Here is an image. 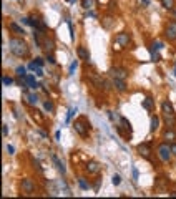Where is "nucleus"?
<instances>
[{
    "instance_id": "6e6552de",
    "label": "nucleus",
    "mask_w": 176,
    "mask_h": 199,
    "mask_svg": "<svg viewBox=\"0 0 176 199\" xmlns=\"http://www.w3.org/2000/svg\"><path fill=\"white\" fill-rule=\"evenodd\" d=\"M85 169H86V173H90V174H98L100 169H101V166L97 163V161H88L86 166H85Z\"/></svg>"
},
{
    "instance_id": "f704fd0d",
    "label": "nucleus",
    "mask_w": 176,
    "mask_h": 199,
    "mask_svg": "<svg viewBox=\"0 0 176 199\" xmlns=\"http://www.w3.org/2000/svg\"><path fill=\"white\" fill-rule=\"evenodd\" d=\"M2 133H4V136L8 135V126H7V124H4V126H2Z\"/></svg>"
},
{
    "instance_id": "0eeeda50",
    "label": "nucleus",
    "mask_w": 176,
    "mask_h": 199,
    "mask_svg": "<svg viewBox=\"0 0 176 199\" xmlns=\"http://www.w3.org/2000/svg\"><path fill=\"white\" fill-rule=\"evenodd\" d=\"M136 151L143 158H146V159H150V158H151V146L148 144V143H141V144H138Z\"/></svg>"
},
{
    "instance_id": "dca6fc26",
    "label": "nucleus",
    "mask_w": 176,
    "mask_h": 199,
    "mask_svg": "<svg viewBox=\"0 0 176 199\" xmlns=\"http://www.w3.org/2000/svg\"><path fill=\"white\" fill-rule=\"evenodd\" d=\"M120 121H121V128H125L126 129V133H128V136L131 135V123H130L128 120H126V118H120Z\"/></svg>"
},
{
    "instance_id": "7ed1b4c3",
    "label": "nucleus",
    "mask_w": 176,
    "mask_h": 199,
    "mask_svg": "<svg viewBox=\"0 0 176 199\" xmlns=\"http://www.w3.org/2000/svg\"><path fill=\"white\" fill-rule=\"evenodd\" d=\"M171 154H173L171 146H168L166 143H163V144L158 146V158L163 161V163H168V161L171 159Z\"/></svg>"
},
{
    "instance_id": "c756f323",
    "label": "nucleus",
    "mask_w": 176,
    "mask_h": 199,
    "mask_svg": "<svg viewBox=\"0 0 176 199\" xmlns=\"http://www.w3.org/2000/svg\"><path fill=\"white\" fill-rule=\"evenodd\" d=\"M76 113V108H70L68 110V114H67V123H70V120H72V116Z\"/></svg>"
},
{
    "instance_id": "bb28decb",
    "label": "nucleus",
    "mask_w": 176,
    "mask_h": 199,
    "mask_svg": "<svg viewBox=\"0 0 176 199\" xmlns=\"http://www.w3.org/2000/svg\"><path fill=\"white\" fill-rule=\"evenodd\" d=\"M43 108H45V110H47L48 113H50V111H53V103H52L50 100H47V101L43 103Z\"/></svg>"
},
{
    "instance_id": "4c0bfd02",
    "label": "nucleus",
    "mask_w": 176,
    "mask_h": 199,
    "mask_svg": "<svg viewBox=\"0 0 176 199\" xmlns=\"http://www.w3.org/2000/svg\"><path fill=\"white\" fill-rule=\"evenodd\" d=\"M35 73H37V75H38V76H43V75H45V73H43V70H42V67H40V68H38V70H37V71H35Z\"/></svg>"
},
{
    "instance_id": "58836bf2",
    "label": "nucleus",
    "mask_w": 176,
    "mask_h": 199,
    "mask_svg": "<svg viewBox=\"0 0 176 199\" xmlns=\"http://www.w3.org/2000/svg\"><path fill=\"white\" fill-rule=\"evenodd\" d=\"M133 178L138 179V169H136V168H133Z\"/></svg>"
},
{
    "instance_id": "4468645a",
    "label": "nucleus",
    "mask_w": 176,
    "mask_h": 199,
    "mask_svg": "<svg viewBox=\"0 0 176 199\" xmlns=\"http://www.w3.org/2000/svg\"><path fill=\"white\" fill-rule=\"evenodd\" d=\"M161 110L165 114H175V108H173L171 101H163L161 103Z\"/></svg>"
},
{
    "instance_id": "20e7f679",
    "label": "nucleus",
    "mask_w": 176,
    "mask_h": 199,
    "mask_svg": "<svg viewBox=\"0 0 176 199\" xmlns=\"http://www.w3.org/2000/svg\"><path fill=\"white\" fill-rule=\"evenodd\" d=\"M110 76H112L113 80H125L126 76H128V71L123 67H113L112 70H110Z\"/></svg>"
},
{
    "instance_id": "ea45409f",
    "label": "nucleus",
    "mask_w": 176,
    "mask_h": 199,
    "mask_svg": "<svg viewBox=\"0 0 176 199\" xmlns=\"http://www.w3.org/2000/svg\"><path fill=\"white\" fill-rule=\"evenodd\" d=\"M48 61H50V63H55V58H53V57H52V53H50V55H48Z\"/></svg>"
},
{
    "instance_id": "39448f33",
    "label": "nucleus",
    "mask_w": 176,
    "mask_h": 199,
    "mask_svg": "<svg viewBox=\"0 0 176 199\" xmlns=\"http://www.w3.org/2000/svg\"><path fill=\"white\" fill-rule=\"evenodd\" d=\"M20 188L25 194H32V192L35 191V183H33L30 178H23L22 183H20Z\"/></svg>"
},
{
    "instance_id": "5701e85b",
    "label": "nucleus",
    "mask_w": 176,
    "mask_h": 199,
    "mask_svg": "<svg viewBox=\"0 0 176 199\" xmlns=\"http://www.w3.org/2000/svg\"><path fill=\"white\" fill-rule=\"evenodd\" d=\"M15 73L18 75V76H20L22 80L25 78L27 76V73H25V67H17V70H15Z\"/></svg>"
},
{
    "instance_id": "c85d7f7f",
    "label": "nucleus",
    "mask_w": 176,
    "mask_h": 199,
    "mask_svg": "<svg viewBox=\"0 0 176 199\" xmlns=\"http://www.w3.org/2000/svg\"><path fill=\"white\" fill-rule=\"evenodd\" d=\"M112 183H113L115 186H118L120 183H121V178H120V174H113V176H112Z\"/></svg>"
},
{
    "instance_id": "2f4dec72",
    "label": "nucleus",
    "mask_w": 176,
    "mask_h": 199,
    "mask_svg": "<svg viewBox=\"0 0 176 199\" xmlns=\"http://www.w3.org/2000/svg\"><path fill=\"white\" fill-rule=\"evenodd\" d=\"M38 65H37L35 63V61H32V63H28V70H32V71H37V70H38Z\"/></svg>"
},
{
    "instance_id": "9d476101",
    "label": "nucleus",
    "mask_w": 176,
    "mask_h": 199,
    "mask_svg": "<svg viewBox=\"0 0 176 199\" xmlns=\"http://www.w3.org/2000/svg\"><path fill=\"white\" fill-rule=\"evenodd\" d=\"M23 82H25V86H30V88H33V90L38 88V83H37L33 75H27L25 78H23Z\"/></svg>"
},
{
    "instance_id": "1a4fd4ad",
    "label": "nucleus",
    "mask_w": 176,
    "mask_h": 199,
    "mask_svg": "<svg viewBox=\"0 0 176 199\" xmlns=\"http://www.w3.org/2000/svg\"><path fill=\"white\" fill-rule=\"evenodd\" d=\"M42 48L47 52V53H53V50H55V43L52 38H48V37H45L43 38V43H42Z\"/></svg>"
},
{
    "instance_id": "412c9836",
    "label": "nucleus",
    "mask_w": 176,
    "mask_h": 199,
    "mask_svg": "<svg viewBox=\"0 0 176 199\" xmlns=\"http://www.w3.org/2000/svg\"><path fill=\"white\" fill-rule=\"evenodd\" d=\"M165 121L169 128H171L173 124H175V114H165Z\"/></svg>"
},
{
    "instance_id": "6ab92c4d",
    "label": "nucleus",
    "mask_w": 176,
    "mask_h": 199,
    "mask_svg": "<svg viewBox=\"0 0 176 199\" xmlns=\"http://www.w3.org/2000/svg\"><path fill=\"white\" fill-rule=\"evenodd\" d=\"M161 5L166 8V10H173V7H175V0H161Z\"/></svg>"
},
{
    "instance_id": "aec40b11",
    "label": "nucleus",
    "mask_w": 176,
    "mask_h": 199,
    "mask_svg": "<svg viewBox=\"0 0 176 199\" xmlns=\"http://www.w3.org/2000/svg\"><path fill=\"white\" fill-rule=\"evenodd\" d=\"M143 108H145V110H151V108H153V100H151L150 96H148V98H145Z\"/></svg>"
},
{
    "instance_id": "4be33fe9",
    "label": "nucleus",
    "mask_w": 176,
    "mask_h": 199,
    "mask_svg": "<svg viewBox=\"0 0 176 199\" xmlns=\"http://www.w3.org/2000/svg\"><path fill=\"white\" fill-rule=\"evenodd\" d=\"M78 184H80V188H82L83 191H88V189H90V184H88L83 178H78Z\"/></svg>"
},
{
    "instance_id": "f8f14e48",
    "label": "nucleus",
    "mask_w": 176,
    "mask_h": 199,
    "mask_svg": "<svg viewBox=\"0 0 176 199\" xmlns=\"http://www.w3.org/2000/svg\"><path fill=\"white\" fill-rule=\"evenodd\" d=\"M52 161H53V163L57 164V169L60 171L61 174H65V173H67V168H65V164L61 163L60 159H58V156H57V154H53V153H52Z\"/></svg>"
},
{
    "instance_id": "b1692460",
    "label": "nucleus",
    "mask_w": 176,
    "mask_h": 199,
    "mask_svg": "<svg viewBox=\"0 0 176 199\" xmlns=\"http://www.w3.org/2000/svg\"><path fill=\"white\" fill-rule=\"evenodd\" d=\"M91 5H93V0H82V7L85 8V10H90Z\"/></svg>"
},
{
    "instance_id": "f03ea898",
    "label": "nucleus",
    "mask_w": 176,
    "mask_h": 199,
    "mask_svg": "<svg viewBox=\"0 0 176 199\" xmlns=\"http://www.w3.org/2000/svg\"><path fill=\"white\" fill-rule=\"evenodd\" d=\"M73 129H75L82 138H86L88 133H90V129H91V124H90V121H88V118H86V116H80L78 120L73 123Z\"/></svg>"
},
{
    "instance_id": "a19ab883",
    "label": "nucleus",
    "mask_w": 176,
    "mask_h": 199,
    "mask_svg": "<svg viewBox=\"0 0 176 199\" xmlns=\"http://www.w3.org/2000/svg\"><path fill=\"white\" fill-rule=\"evenodd\" d=\"M171 151H173V154L176 156V144H171Z\"/></svg>"
},
{
    "instance_id": "f3484780",
    "label": "nucleus",
    "mask_w": 176,
    "mask_h": 199,
    "mask_svg": "<svg viewBox=\"0 0 176 199\" xmlns=\"http://www.w3.org/2000/svg\"><path fill=\"white\" fill-rule=\"evenodd\" d=\"M158 128H160V118L158 116H151V126H150V129H151V131H156Z\"/></svg>"
},
{
    "instance_id": "cd10ccee",
    "label": "nucleus",
    "mask_w": 176,
    "mask_h": 199,
    "mask_svg": "<svg viewBox=\"0 0 176 199\" xmlns=\"http://www.w3.org/2000/svg\"><path fill=\"white\" fill-rule=\"evenodd\" d=\"M165 138L168 139V141H171V139H175V138H176L175 131H173V129H169V131H166V133H165Z\"/></svg>"
},
{
    "instance_id": "a211bd4d",
    "label": "nucleus",
    "mask_w": 176,
    "mask_h": 199,
    "mask_svg": "<svg viewBox=\"0 0 176 199\" xmlns=\"http://www.w3.org/2000/svg\"><path fill=\"white\" fill-rule=\"evenodd\" d=\"M27 100H28V105H32V106H35V105L38 103V96H37L35 93H30V95H27Z\"/></svg>"
},
{
    "instance_id": "473e14b6",
    "label": "nucleus",
    "mask_w": 176,
    "mask_h": 199,
    "mask_svg": "<svg viewBox=\"0 0 176 199\" xmlns=\"http://www.w3.org/2000/svg\"><path fill=\"white\" fill-rule=\"evenodd\" d=\"M2 82H4L5 86H8V85H12V83H13V82H12V78H8V76H4V78H2Z\"/></svg>"
},
{
    "instance_id": "a878e982",
    "label": "nucleus",
    "mask_w": 176,
    "mask_h": 199,
    "mask_svg": "<svg viewBox=\"0 0 176 199\" xmlns=\"http://www.w3.org/2000/svg\"><path fill=\"white\" fill-rule=\"evenodd\" d=\"M76 67H78V61H72V63H70V68H68V75L70 76H72L73 73H75V70H76Z\"/></svg>"
},
{
    "instance_id": "37998d69",
    "label": "nucleus",
    "mask_w": 176,
    "mask_h": 199,
    "mask_svg": "<svg viewBox=\"0 0 176 199\" xmlns=\"http://www.w3.org/2000/svg\"><path fill=\"white\" fill-rule=\"evenodd\" d=\"M175 76H176V63H175Z\"/></svg>"
},
{
    "instance_id": "ddd939ff",
    "label": "nucleus",
    "mask_w": 176,
    "mask_h": 199,
    "mask_svg": "<svg viewBox=\"0 0 176 199\" xmlns=\"http://www.w3.org/2000/svg\"><path fill=\"white\" fill-rule=\"evenodd\" d=\"M76 53H78V57L82 58V60H85V61L90 60V52H88L85 46H78V48H76Z\"/></svg>"
},
{
    "instance_id": "9b49d317",
    "label": "nucleus",
    "mask_w": 176,
    "mask_h": 199,
    "mask_svg": "<svg viewBox=\"0 0 176 199\" xmlns=\"http://www.w3.org/2000/svg\"><path fill=\"white\" fill-rule=\"evenodd\" d=\"M8 30H10V32H13V33H17V35H25V30L22 28L20 25H17L15 23V22H12V23H8Z\"/></svg>"
},
{
    "instance_id": "2eb2a0df",
    "label": "nucleus",
    "mask_w": 176,
    "mask_h": 199,
    "mask_svg": "<svg viewBox=\"0 0 176 199\" xmlns=\"http://www.w3.org/2000/svg\"><path fill=\"white\" fill-rule=\"evenodd\" d=\"M113 85H115V88L118 90V91H125V90H126L125 80H113Z\"/></svg>"
},
{
    "instance_id": "e433bc0d",
    "label": "nucleus",
    "mask_w": 176,
    "mask_h": 199,
    "mask_svg": "<svg viewBox=\"0 0 176 199\" xmlns=\"http://www.w3.org/2000/svg\"><path fill=\"white\" fill-rule=\"evenodd\" d=\"M153 46H155L156 50H161L163 48V43H160V42H156V43H153Z\"/></svg>"
},
{
    "instance_id": "72a5a7b5",
    "label": "nucleus",
    "mask_w": 176,
    "mask_h": 199,
    "mask_svg": "<svg viewBox=\"0 0 176 199\" xmlns=\"http://www.w3.org/2000/svg\"><path fill=\"white\" fill-rule=\"evenodd\" d=\"M7 153H8V154H15V149H13V146H10V144L7 146Z\"/></svg>"
},
{
    "instance_id": "a18cd8bd",
    "label": "nucleus",
    "mask_w": 176,
    "mask_h": 199,
    "mask_svg": "<svg viewBox=\"0 0 176 199\" xmlns=\"http://www.w3.org/2000/svg\"><path fill=\"white\" fill-rule=\"evenodd\" d=\"M173 13H175V17H176V10H173Z\"/></svg>"
},
{
    "instance_id": "7c9ffc66",
    "label": "nucleus",
    "mask_w": 176,
    "mask_h": 199,
    "mask_svg": "<svg viewBox=\"0 0 176 199\" xmlns=\"http://www.w3.org/2000/svg\"><path fill=\"white\" fill-rule=\"evenodd\" d=\"M150 53H151V57H153V60H155V61H160V55L155 52V48H151V50H150Z\"/></svg>"
},
{
    "instance_id": "393cba45",
    "label": "nucleus",
    "mask_w": 176,
    "mask_h": 199,
    "mask_svg": "<svg viewBox=\"0 0 176 199\" xmlns=\"http://www.w3.org/2000/svg\"><path fill=\"white\" fill-rule=\"evenodd\" d=\"M165 35L168 37V40H176V32H173V30L169 28V27L166 28V33H165Z\"/></svg>"
},
{
    "instance_id": "f257e3e1",
    "label": "nucleus",
    "mask_w": 176,
    "mask_h": 199,
    "mask_svg": "<svg viewBox=\"0 0 176 199\" xmlns=\"http://www.w3.org/2000/svg\"><path fill=\"white\" fill-rule=\"evenodd\" d=\"M8 46H10V52L18 58H23L28 55V45H27L25 40L22 38H10L8 40Z\"/></svg>"
},
{
    "instance_id": "79ce46f5",
    "label": "nucleus",
    "mask_w": 176,
    "mask_h": 199,
    "mask_svg": "<svg viewBox=\"0 0 176 199\" xmlns=\"http://www.w3.org/2000/svg\"><path fill=\"white\" fill-rule=\"evenodd\" d=\"M141 4H143V5H150V0H141Z\"/></svg>"
},
{
    "instance_id": "423d86ee",
    "label": "nucleus",
    "mask_w": 176,
    "mask_h": 199,
    "mask_svg": "<svg viewBox=\"0 0 176 199\" xmlns=\"http://www.w3.org/2000/svg\"><path fill=\"white\" fill-rule=\"evenodd\" d=\"M130 40H131V37H130V33H126V32H120L118 35L115 37V43H116V45H120L121 48L128 46Z\"/></svg>"
},
{
    "instance_id": "c9c22d12",
    "label": "nucleus",
    "mask_w": 176,
    "mask_h": 199,
    "mask_svg": "<svg viewBox=\"0 0 176 199\" xmlns=\"http://www.w3.org/2000/svg\"><path fill=\"white\" fill-rule=\"evenodd\" d=\"M35 63L38 65V67H43V58H40V57L35 58Z\"/></svg>"
},
{
    "instance_id": "c03bdc74",
    "label": "nucleus",
    "mask_w": 176,
    "mask_h": 199,
    "mask_svg": "<svg viewBox=\"0 0 176 199\" xmlns=\"http://www.w3.org/2000/svg\"><path fill=\"white\" fill-rule=\"evenodd\" d=\"M68 2H70V4H73V2H75V0H68Z\"/></svg>"
}]
</instances>
